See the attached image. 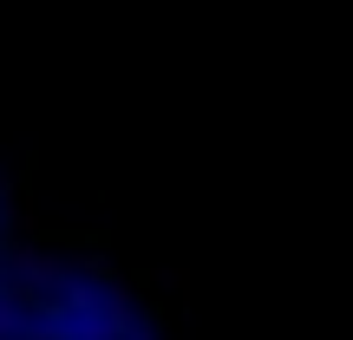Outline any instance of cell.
<instances>
[{
	"instance_id": "6da1fadb",
	"label": "cell",
	"mask_w": 353,
	"mask_h": 340,
	"mask_svg": "<svg viewBox=\"0 0 353 340\" xmlns=\"http://www.w3.org/2000/svg\"><path fill=\"white\" fill-rule=\"evenodd\" d=\"M0 340H151L144 275L46 236L0 190Z\"/></svg>"
}]
</instances>
